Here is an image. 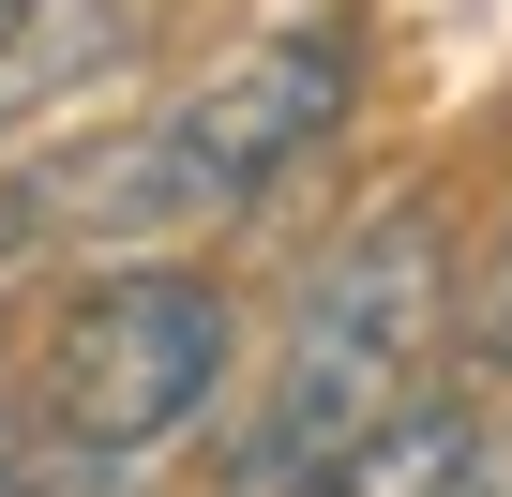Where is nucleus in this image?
<instances>
[{"instance_id": "39448f33", "label": "nucleus", "mask_w": 512, "mask_h": 497, "mask_svg": "<svg viewBox=\"0 0 512 497\" xmlns=\"http://www.w3.org/2000/svg\"><path fill=\"white\" fill-rule=\"evenodd\" d=\"M467 347H482V377H512V241H497V272H482V302H467Z\"/></svg>"}, {"instance_id": "0eeeda50", "label": "nucleus", "mask_w": 512, "mask_h": 497, "mask_svg": "<svg viewBox=\"0 0 512 497\" xmlns=\"http://www.w3.org/2000/svg\"><path fill=\"white\" fill-rule=\"evenodd\" d=\"M0 16H16V0H0Z\"/></svg>"}, {"instance_id": "20e7f679", "label": "nucleus", "mask_w": 512, "mask_h": 497, "mask_svg": "<svg viewBox=\"0 0 512 497\" xmlns=\"http://www.w3.org/2000/svg\"><path fill=\"white\" fill-rule=\"evenodd\" d=\"M136 0H16L0 16V151L16 136H46V121H76L121 61H136Z\"/></svg>"}, {"instance_id": "f03ea898", "label": "nucleus", "mask_w": 512, "mask_h": 497, "mask_svg": "<svg viewBox=\"0 0 512 497\" xmlns=\"http://www.w3.org/2000/svg\"><path fill=\"white\" fill-rule=\"evenodd\" d=\"M332 136H347V46L332 31H272L211 91H181L166 121H121V136H76V151L16 166L0 181V257L31 226L46 241H196V226H241Z\"/></svg>"}, {"instance_id": "423d86ee", "label": "nucleus", "mask_w": 512, "mask_h": 497, "mask_svg": "<svg viewBox=\"0 0 512 497\" xmlns=\"http://www.w3.org/2000/svg\"><path fill=\"white\" fill-rule=\"evenodd\" d=\"M422 497H512V437H467V452H452Z\"/></svg>"}, {"instance_id": "f257e3e1", "label": "nucleus", "mask_w": 512, "mask_h": 497, "mask_svg": "<svg viewBox=\"0 0 512 497\" xmlns=\"http://www.w3.org/2000/svg\"><path fill=\"white\" fill-rule=\"evenodd\" d=\"M437 317H452L437 196H377L332 257L302 272L272 362H256V392H241V422H226V497H347V482L377 467V437L422 407Z\"/></svg>"}, {"instance_id": "7ed1b4c3", "label": "nucleus", "mask_w": 512, "mask_h": 497, "mask_svg": "<svg viewBox=\"0 0 512 497\" xmlns=\"http://www.w3.org/2000/svg\"><path fill=\"white\" fill-rule=\"evenodd\" d=\"M241 377V317L211 272H91L46 332V437L61 452H106V467H166Z\"/></svg>"}]
</instances>
